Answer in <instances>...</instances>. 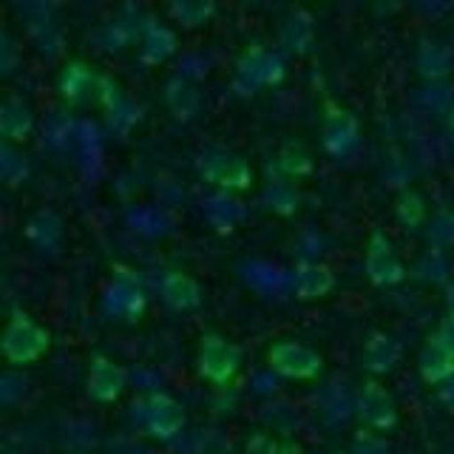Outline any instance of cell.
Instances as JSON below:
<instances>
[{"label": "cell", "instance_id": "obj_1", "mask_svg": "<svg viewBox=\"0 0 454 454\" xmlns=\"http://www.w3.org/2000/svg\"><path fill=\"white\" fill-rule=\"evenodd\" d=\"M51 347V335L46 326H40L28 312L14 309L12 318L0 338V352H4L6 364L12 366H26L40 361Z\"/></svg>", "mask_w": 454, "mask_h": 454}, {"label": "cell", "instance_id": "obj_2", "mask_svg": "<svg viewBox=\"0 0 454 454\" xmlns=\"http://www.w3.org/2000/svg\"><path fill=\"white\" fill-rule=\"evenodd\" d=\"M134 418L156 440H174L188 423L184 406L168 392H151L148 397H142L139 403H134Z\"/></svg>", "mask_w": 454, "mask_h": 454}, {"label": "cell", "instance_id": "obj_3", "mask_svg": "<svg viewBox=\"0 0 454 454\" xmlns=\"http://www.w3.org/2000/svg\"><path fill=\"white\" fill-rule=\"evenodd\" d=\"M196 369L207 383H213V387H227L241 369V352L224 335L205 333L202 340H199Z\"/></svg>", "mask_w": 454, "mask_h": 454}, {"label": "cell", "instance_id": "obj_4", "mask_svg": "<svg viewBox=\"0 0 454 454\" xmlns=\"http://www.w3.org/2000/svg\"><path fill=\"white\" fill-rule=\"evenodd\" d=\"M199 176L205 182L216 184L222 191H247L253 184V170L250 165L241 160L239 153L227 151V148H207L199 153L196 160Z\"/></svg>", "mask_w": 454, "mask_h": 454}, {"label": "cell", "instance_id": "obj_5", "mask_svg": "<svg viewBox=\"0 0 454 454\" xmlns=\"http://www.w3.org/2000/svg\"><path fill=\"white\" fill-rule=\"evenodd\" d=\"M267 366H270V372H276L287 380H312L321 375L324 358L312 347L301 344V340L284 338L267 349Z\"/></svg>", "mask_w": 454, "mask_h": 454}, {"label": "cell", "instance_id": "obj_6", "mask_svg": "<svg viewBox=\"0 0 454 454\" xmlns=\"http://www.w3.org/2000/svg\"><path fill=\"white\" fill-rule=\"evenodd\" d=\"M355 415L369 432H392L397 426V406L387 387L378 380H366L355 397Z\"/></svg>", "mask_w": 454, "mask_h": 454}, {"label": "cell", "instance_id": "obj_7", "mask_svg": "<svg viewBox=\"0 0 454 454\" xmlns=\"http://www.w3.org/2000/svg\"><path fill=\"white\" fill-rule=\"evenodd\" d=\"M106 85H108V80L99 77L97 71H91V66H85L80 60H71L60 71L57 91H60V97L66 99L68 106H89V103L103 106Z\"/></svg>", "mask_w": 454, "mask_h": 454}, {"label": "cell", "instance_id": "obj_8", "mask_svg": "<svg viewBox=\"0 0 454 454\" xmlns=\"http://www.w3.org/2000/svg\"><path fill=\"white\" fill-rule=\"evenodd\" d=\"M284 71H287L284 57L264 46H250L241 54V60L236 66L239 82L245 85L247 91L259 89V85H278L284 80Z\"/></svg>", "mask_w": 454, "mask_h": 454}, {"label": "cell", "instance_id": "obj_9", "mask_svg": "<svg viewBox=\"0 0 454 454\" xmlns=\"http://www.w3.org/2000/svg\"><path fill=\"white\" fill-rule=\"evenodd\" d=\"M406 264L397 259V253L392 247V241L375 231L366 241V276L378 287H395L406 278Z\"/></svg>", "mask_w": 454, "mask_h": 454}, {"label": "cell", "instance_id": "obj_10", "mask_svg": "<svg viewBox=\"0 0 454 454\" xmlns=\"http://www.w3.org/2000/svg\"><path fill=\"white\" fill-rule=\"evenodd\" d=\"M145 307H148V295L139 287V281L134 276H120L103 295V309L114 321L134 324L142 318Z\"/></svg>", "mask_w": 454, "mask_h": 454}, {"label": "cell", "instance_id": "obj_11", "mask_svg": "<svg viewBox=\"0 0 454 454\" xmlns=\"http://www.w3.org/2000/svg\"><path fill=\"white\" fill-rule=\"evenodd\" d=\"M361 137L358 120L352 117L347 108H340L335 103H326V114H324V148L326 153H333L335 160H344L355 151Z\"/></svg>", "mask_w": 454, "mask_h": 454}, {"label": "cell", "instance_id": "obj_12", "mask_svg": "<svg viewBox=\"0 0 454 454\" xmlns=\"http://www.w3.org/2000/svg\"><path fill=\"white\" fill-rule=\"evenodd\" d=\"M125 369L114 364L106 355H97L89 366V378H85V392L97 403H114L125 392Z\"/></svg>", "mask_w": 454, "mask_h": 454}, {"label": "cell", "instance_id": "obj_13", "mask_svg": "<svg viewBox=\"0 0 454 454\" xmlns=\"http://www.w3.org/2000/svg\"><path fill=\"white\" fill-rule=\"evenodd\" d=\"M160 298L170 309L191 312L202 304V287H199V281L191 278L188 273L168 270V273H162V278H160Z\"/></svg>", "mask_w": 454, "mask_h": 454}, {"label": "cell", "instance_id": "obj_14", "mask_svg": "<svg viewBox=\"0 0 454 454\" xmlns=\"http://www.w3.org/2000/svg\"><path fill=\"white\" fill-rule=\"evenodd\" d=\"M35 131V111L26 103L23 97H6L4 106H0V134L9 142V145H18L26 142Z\"/></svg>", "mask_w": 454, "mask_h": 454}, {"label": "cell", "instance_id": "obj_15", "mask_svg": "<svg viewBox=\"0 0 454 454\" xmlns=\"http://www.w3.org/2000/svg\"><path fill=\"white\" fill-rule=\"evenodd\" d=\"M418 372L426 383H432V387H443V383L454 378V352L440 344L437 335H432L426 340V347L420 349Z\"/></svg>", "mask_w": 454, "mask_h": 454}, {"label": "cell", "instance_id": "obj_16", "mask_svg": "<svg viewBox=\"0 0 454 454\" xmlns=\"http://www.w3.org/2000/svg\"><path fill=\"white\" fill-rule=\"evenodd\" d=\"M165 106L170 108L176 120H193L199 114V106H202V97H199V89L193 85L191 77L176 74L165 82Z\"/></svg>", "mask_w": 454, "mask_h": 454}, {"label": "cell", "instance_id": "obj_17", "mask_svg": "<svg viewBox=\"0 0 454 454\" xmlns=\"http://www.w3.org/2000/svg\"><path fill=\"white\" fill-rule=\"evenodd\" d=\"M295 295L301 301H316V298H324L335 287V273L326 264L318 262H304L295 270Z\"/></svg>", "mask_w": 454, "mask_h": 454}, {"label": "cell", "instance_id": "obj_18", "mask_svg": "<svg viewBox=\"0 0 454 454\" xmlns=\"http://www.w3.org/2000/svg\"><path fill=\"white\" fill-rule=\"evenodd\" d=\"M397 361H401V349H397V344L387 333H372L366 338L364 352H361V364L366 372L387 375V372H392Z\"/></svg>", "mask_w": 454, "mask_h": 454}, {"label": "cell", "instance_id": "obj_19", "mask_svg": "<svg viewBox=\"0 0 454 454\" xmlns=\"http://www.w3.org/2000/svg\"><path fill=\"white\" fill-rule=\"evenodd\" d=\"M312 40H316V23H312V14L304 9L290 12L281 23V46L293 54H304V51H309Z\"/></svg>", "mask_w": 454, "mask_h": 454}, {"label": "cell", "instance_id": "obj_20", "mask_svg": "<svg viewBox=\"0 0 454 454\" xmlns=\"http://www.w3.org/2000/svg\"><path fill=\"white\" fill-rule=\"evenodd\" d=\"M26 239L40 253H54L63 241V222L54 216L51 210H37L32 219L26 222Z\"/></svg>", "mask_w": 454, "mask_h": 454}, {"label": "cell", "instance_id": "obj_21", "mask_svg": "<svg viewBox=\"0 0 454 454\" xmlns=\"http://www.w3.org/2000/svg\"><path fill=\"white\" fill-rule=\"evenodd\" d=\"M415 66L429 82H440L451 71V54H449V49L440 46V43L426 40V43H420V49L415 54Z\"/></svg>", "mask_w": 454, "mask_h": 454}, {"label": "cell", "instance_id": "obj_22", "mask_svg": "<svg viewBox=\"0 0 454 454\" xmlns=\"http://www.w3.org/2000/svg\"><path fill=\"white\" fill-rule=\"evenodd\" d=\"M142 60L145 63H165L170 54H176V35L162 23H151L145 37H142Z\"/></svg>", "mask_w": 454, "mask_h": 454}, {"label": "cell", "instance_id": "obj_23", "mask_svg": "<svg viewBox=\"0 0 454 454\" xmlns=\"http://www.w3.org/2000/svg\"><path fill=\"white\" fill-rule=\"evenodd\" d=\"M97 443V429L89 420H68L60 432V446L66 454H89Z\"/></svg>", "mask_w": 454, "mask_h": 454}, {"label": "cell", "instance_id": "obj_24", "mask_svg": "<svg viewBox=\"0 0 454 454\" xmlns=\"http://www.w3.org/2000/svg\"><path fill=\"white\" fill-rule=\"evenodd\" d=\"M264 205L278 216H290V213L301 207V193L290 182H270L264 191Z\"/></svg>", "mask_w": 454, "mask_h": 454}, {"label": "cell", "instance_id": "obj_25", "mask_svg": "<svg viewBox=\"0 0 454 454\" xmlns=\"http://www.w3.org/2000/svg\"><path fill=\"white\" fill-rule=\"evenodd\" d=\"M213 12H216V6L207 4V0H176V4L168 6V14L174 18L176 23L182 26H202L205 20L213 18Z\"/></svg>", "mask_w": 454, "mask_h": 454}, {"label": "cell", "instance_id": "obj_26", "mask_svg": "<svg viewBox=\"0 0 454 454\" xmlns=\"http://www.w3.org/2000/svg\"><path fill=\"white\" fill-rule=\"evenodd\" d=\"M321 409H324V415L330 418L333 423H340V420H347L352 411H355V401L349 397V392L344 389V383H333L330 389L324 392L321 397Z\"/></svg>", "mask_w": 454, "mask_h": 454}, {"label": "cell", "instance_id": "obj_27", "mask_svg": "<svg viewBox=\"0 0 454 454\" xmlns=\"http://www.w3.org/2000/svg\"><path fill=\"white\" fill-rule=\"evenodd\" d=\"M395 216L401 219V224L406 227H418L423 224L426 219V205H423V196L418 191H401V196H397L395 202Z\"/></svg>", "mask_w": 454, "mask_h": 454}, {"label": "cell", "instance_id": "obj_28", "mask_svg": "<svg viewBox=\"0 0 454 454\" xmlns=\"http://www.w3.org/2000/svg\"><path fill=\"white\" fill-rule=\"evenodd\" d=\"M312 168H316V165H312V156L304 148H298V145L281 148V153H278V170H281V174L301 179V176L312 174Z\"/></svg>", "mask_w": 454, "mask_h": 454}, {"label": "cell", "instance_id": "obj_29", "mask_svg": "<svg viewBox=\"0 0 454 454\" xmlns=\"http://www.w3.org/2000/svg\"><path fill=\"white\" fill-rule=\"evenodd\" d=\"M426 239H429L432 250L451 247L454 245V210H440L429 222V227H426Z\"/></svg>", "mask_w": 454, "mask_h": 454}, {"label": "cell", "instance_id": "obj_30", "mask_svg": "<svg viewBox=\"0 0 454 454\" xmlns=\"http://www.w3.org/2000/svg\"><path fill=\"white\" fill-rule=\"evenodd\" d=\"M0 174H4L6 184H20L26 176H28V162L26 156H20L18 151H14L9 142H4V148H0Z\"/></svg>", "mask_w": 454, "mask_h": 454}, {"label": "cell", "instance_id": "obj_31", "mask_svg": "<svg viewBox=\"0 0 454 454\" xmlns=\"http://www.w3.org/2000/svg\"><path fill=\"white\" fill-rule=\"evenodd\" d=\"M415 276L426 284H443L449 278V267L446 259L440 255V250H429L423 259L415 264Z\"/></svg>", "mask_w": 454, "mask_h": 454}, {"label": "cell", "instance_id": "obj_32", "mask_svg": "<svg viewBox=\"0 0 454 454\" xmlns=\"http://www.w3.org/2000/svg\"><path fill=\"white\" fill-rule=\"evenodd\" d=\"M191 454H231V440L216 429H207L193 440Z\"/></svg>", "mask_w": 454, "mask_h": 454}, {"label": "cell", "instance_id": "obj_33", "mask_svg": "<svg viewBox=\"0 0 454 454\" xmlns=\"http://www.w3.org/2000/svg\"><path fill=\"white\" fill-rule=\"evenodd\" d=\"M349 454H389V443L375 432H358L352 437Z\"/></svg>", "mask_w": 454, "mask_h": 454}, {"label": "cell", "instance_id": "obj_34", "mask_svg": "<svg viewBox=\"0 0 454 454\" xmlns=\"http://www.w3.org/2000/svg\"><path fill=\"white\" fill-rule=\"evenodd\" d=\"M26 387H28V380L23 375H14V372H6L4 380H0V401H4L6 406H12L18 397L26 395Z\"/></svg>", "mask_w": 454, "mask_h": 454}, {"label": "cell", "instance_id": "obj_35", "mask_svg": "<svg viewBox=\"0 0 454 454\" xmlns=\"http://www.w3.org/2000/svg\"><path fill=\"white\" fill-rule=\"evenodd\" d=\"M245 454H281V443L267 432H255L247 437Z\"/></svg>", "mask_w": 454, "mask_h": 454}, {"label": "cell", "instance_id": "obj_36", "mask_svg": "<svg viewBox=\"0 0 454 454\" xmlns=\"http://www.w3.org/2000/svg\"><path fill=\"white\" fill-rule=\"evenodd\" d=\"M46 137L54 148H66L68 139H71V122L63 120V117H51L49 125H46Z\"/></svg>", "mask_w": 454, "mask_h": 454}, {"label": "cell", "instance_id": "obj_37", "mask_svg": "<svg viewBox=\"0 0 454 454\" xmlns=\"http://www.w3.org/2000/svg\"><path fill=\"white\" fill-rule=\"evenodd\" d=\"M423 103H426V106H432V108H443V111H449V108L454 106L451 89H443V85L432 82L429 89H426V94H423Z\"/></svg>", "mask_w": 454, "mask_h": 454}, {"label": "cell", "instance_id": "obj_38", "mask_svg": "<svg viewBox=\"0 0 454 454\" xmlns=\"http://www.w3.org/2000/svg\"><path fill=\"white\" fill-rule=\"evenodd\" d=\"M434 335H437L440 344L449 347V349L454 352V309L446 312V318L440 321V326H437V333H434Z\"/></svg>", "mask_w": 454, "mask_h": 454}, {"label": "cell", "instance_id": "obj_39", "mask_svg": "<svg viewBox=\"0 0 454 454\" xmlns=\"http://www.w3.org/2000/svg\"><path fill=\"white\" fill-rule=\"evenodd\" d=\"M0 68H4V74H12L14 71V43H12V35L4 32V37H0Z\"/></svg>", "mask_w": 454, "mask_h": 454}, {"label": "cell", "instance_id": "obj_40", "mask_svg": "<svg viewBox=\"0 0 454 454\" xmlns=\"http://www.w3.org/2000/svg\"><path fill=\"white\" fill-rule=\"evenodd\" d=\"M108 454H148V451L142 449L139 443H117Z\"/></svg>", "mask_w": 454, "mask_h": 454}, {"label": "cell", "instance_id": "obj_41", "mask_svg": "<svg viewBox=\"0 0 454 454\" xmlns=\"http://www.w3.org/2000/svg\"><path fill=\"white\" fill-rule=\"evenodd\" d=\"M446 131H449V137H451V142H454V106L446 111Z\"/></svg>", "mask_w": 454, "mask_h": 454}, {"label": "cell", "instance_id": "obj_42", "mask_svg": "<svg viewBox=\"0 0 454 454\" xmlns=\"http://www.w3.org/2000/svg\"><path fill=\"white\" fill-rule=\"evenodd\" d=\"M281 454H304V449L298 443H281Z\"/></svg>", "mask_w": 454, "mask_h": 454}]
</instances>
